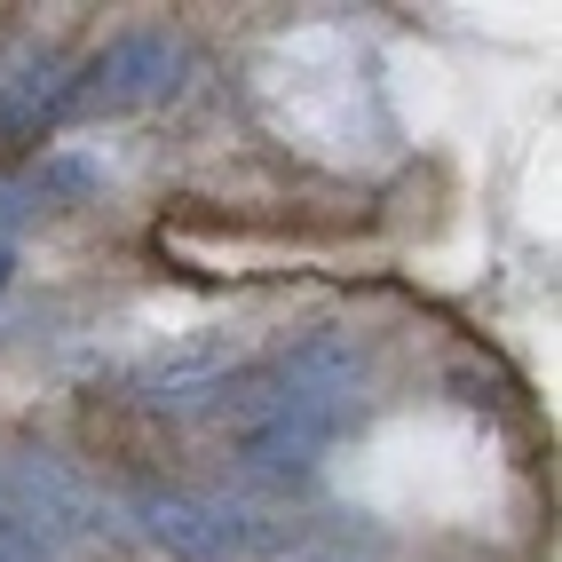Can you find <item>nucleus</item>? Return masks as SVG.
Instances as JSON below:
<instances>
[{
  "label": "nucleus",
  "mask_w": 562,
  "mask_h": 562,
  "mask_svg": "<svg viewBox=\"0 0 562 562\" xmlns=\"http://www.w3.org/2000/svg\"><path fill=\"white\" fill-rule=\"evenodd\" d=\"M222 412H231L238 468L254 483H302V475H317V460L341 443V428L364 412V349H357V333L325 325V333L285 341L278 357L238 364V381L222 389Z\"/></svg>",
  "instance_id": "f257e3e1"
},
{
  "label": "nucleus",
  "mask_w": 562,
  "mask_h": 562,
  "mask_svg": "<svg viewBox=\"0 0 562 562\" xmlns=\"http://www.w3.org/2000/svg\"><path fill=\"white\" fill-rule=\"evenodd\" d=\"M0 515L24 522L48 562L71 547H95L111 531V499L64 452H48V443H9L0 452Z\"/></svg>",
  "instance_id": "f03ea898"
},
{
  "label": "nucleus",
  "mask_w": 562,
  "mask_h": 562,
  "mask_svg": "<svg viewBox=\"0 0 562 562\" xmlns=\"http://www.w3.org/2000/svg\"><path fill=\"white\" fill-rule=\"evenodd\" d=\"M135 531L167 547L175 562H254V554H278L285 522L261 515L246 499H222V492H182V483H151V492L127 499Z\"/></svg>",
  "instance_id": "7ed1b4c3"
},
{
  "label": "nucleus",
  "mask_w": 562,
  "mask_h": 562,
  "mask_svg": "<svg viewBox=\"0 0 562 562\" xmlns=\"http://www.w3.org/2000/svg\"><path fill=\"white\" fill-rule=\"evenodd\" d=\"M191 80H199L191 41H182V32H167V24H143V32H120L103 56L71 64V111H143V103H175Z\"/></svg>",
  "instance_id": "20e7f679"
},
{
  "label": "nucleus",
  "mask_w": 562,
  "mask_h": 562,
  "mask_svg": "<svg viewBox=\"0 0 562 562\" xmlns=\"http://www.w3.org/2000/svg\"><path fill=\"white\" fill-rule=\"evenodd\" d=\"M238 364H246L238 333L231 325H199V333H182V341L151 349L143 364H127V396L151 404V412H214L222 389L238 381Z\"/></svg>",
  "instance_id": "39448f33"
},
{
  "label": "nucleus",
  "mask_w": 562,
  "mask_h": 562,
  "mask_svg": "<svg viewBox=\"0 0 562 562\" xmlns=\"http://www.w3.org/2000/svg\"><path fill=\"white\" fill-rule=\"evenodd\" d=\"M71 120V64L56 48H24L0 71V135H48Z\"/></svg>",
  "instance_id": "423d86ee"
},
{
  "label": "nucleus",
  "mask_w": 562,
  "mask_h": 562,
  "mask_svg": "<svg viewBox=\"0 0 562 562\" xmlns=\"http://www.w3.org/2000/svg\"><path fill=\"white\" fill-rule=\"evenodd\" d=\"M88 191H103V175L88 167V159H41V175H32V199H88Z\"/></svg>",
  "instance_id": "0eeeda50"
},
{
  "label": "nucleus",
  "mask_w": 562,
  "mask_h": 562,
  "mask_svg": "<svg viewBox=\"0 0 562 562\" xmlns=\"http://www.w3.org/2000/svg\"><path fill=\"white\" fill-rule=\"evenodd\" d=\"M41 214V199H32V182H16V175H0V246H16V231Z\"/></svg>",
  "instance_id": "6e6552de"
},
{
  "label": "nucleus",
  "mask_w": 562,
  "mask_h": 562,
  "mask_svg": "<svg viewBox=\"0 0 562 562\" xmlns=\"http://www.w3.org/2000/svg\"><path fill=\"white\" fill-rule=\"evenodd\" d=\"M278 554H285V562H364L349 539H325V531H310V539H278Z\"/></svg>",
  "instance_id": "1a4fd4ad"
},
{
  "label": "nucleus",
  "mask_w": 562,
  "mask_h": 562,
  "mask_svg": "<svg viewBox=\"0 0 562 562\" xmlns=\"http://www.w3.org/2000/svg\"><path fill=\"white\" fill-rule=\"evenodd\" d=\"M16 278V246H0V285H9Z\"/></svg>",
  "instance_id": "9d476101"
}]
</instances>
